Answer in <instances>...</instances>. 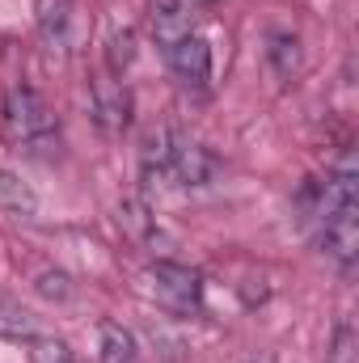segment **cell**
<instances>
[{
    "instance_id": "4fadbf2b",
    "label": "cell",
    "mask_w": 359,
    "mask_h": 363,
    "mask_svg": "<svg viewBox=\"0 0 359 363\" xmlns=\"http://www.w3.org/2000/svg\"><path fill=\"white\" fill-rule=\"evenodd\" d=\"M106 60H110V72H114V77H123V72L131 68V60H136V34H131L127 26H123V30H114Z\"/></svg>"
},
{
    "instance_id": "7a4b0ae2",
    "label": "cell",
    "mask_w": 359,
    "mask_h": 363,
    "mask_svg": "<svg viewBox=\"0 0 359 363\" xmlns=\"http://www.w3.org/2000/svg\"><path fill=\"white\" fill-rule=\"evenodd\" d=\"M140 161H144V174L170 178V182H178V186H203L216 174V161L207 157V148H199L194 140H186L174 127L148 131Z\"/></svg>"
},
{
    "instance_id": "6da1fadb",
    "label": "cell",
    "mask_w": 359,
    "mask_h": 363,
    "mask_svg": "<svg viewBox=\"0 0 359 363\" xmlns=\"http://www.w3.org/2000/svg\"><path fill=\"white\" fill-rule=\"evenodd\" d=\"M317 220H321V245L326 254L351 271L359 254V174L355 161L343 157L326 182H321V194H317Z\"/></svg>"
},
{
    "instance_id": "ba28073f",
    "label": "cell",
    "mask_w": 359,
    "mask_h": 363,
    "mask_svg": "<svg viewBox=\"0 0 359 363\" xmlns=\"http://www.w3.org/2000/svg\"><path fill=\"white\" fill-rule=\"evenodd\" d=\"M72 0H38V30H43V43L51 51H68L72 47Z\"/></svg>"
},
{
    "instance_id": "5b68a950",
    "label": "cell",
    "mask_w": 359,
    "mask_h": 363,
    "mask_svg": "<svg viewBox=\"0 0 359 363\" xmlns=\"http://www.w3.org/2000/svg\"><path fill=\"white\" fill-rule=\"evenodd\" d=\"M93 118L106 135H123L127 123H131V89L123 85V77L114 72H101L93 81Z\"/></svg>"
},
{
    "instance_id": "52a82bcc",
    "label": "cell",
    "mask_w": 359,
    "mask_h": 363,
    "mask_svg": "<svg viewBox=\"0 0 359 363\" xmlns=\"http://www.w3.org/2000/svg\"><path fill=\"white\" fill-rule=\"evenodd\" d=\"M148 30L157 47H174L178 38L194 34V4L190 0H148Z\"/></svg>"
},
{
    "instance_id": "3957f363",
    "label": "cell",
    "mask_w": 359,
    "mask_h": 363,
    "mask_svg": "<svg viewBox=\"0 0 359 363\" xmlns=\"http://www.w3.org/2000/svg\"><path fill=\"white\" fill-rule=\"evenodd\" d=\"M0 123H4V135L13 144H21L26 152H51V148H60L55 110L43 101V93H34L30 85H13V89L4 93Z\"/></svg>"
},
{
    "instance_id": "8fae6325",
    "label": "cell",
    "mask_w": 359,
    "mask_h": 363,
    "mask_svg": "<svg viewBox=\"0 0 359 363\" xmlns=\"http://www.w3.org/2000/svg\"><path fill=\"white\" fill-rule=\"evenodd\" d=\"M270 60H275V72L287 81L300 68V43L292 34H270Z\"/></svg>"
},
{
    "instance_id": "8992f818",
    "label": "cell",
    "mask_w": 359,
    "mask_h": 363,
    "mask_svg": "<svg viewBox=\"0 0 359 363\" xmlns=\"http://www.w3.org/2000/svg\"><path fill=\"white\" fill-rule=\"evenodd\" d=\"M165 64L186 89H207V81H211V47L199 30L178 38L174 47H165Z\"/></svg>"
},
{
    "instance_id": "5bb4252c",
    "label": "cell",
    "mask_w": 359,
    "mask_h": 363,
    "mask_svg": "<svg viewBox=\"0 0 359 363\" xmlns=\"http://www.w3.org/2000/svg\"><path fill=\"white\" fill-rule=\"evenodd\" d=\"M0 334H9V338H26V334H34V330H30V317H26L13 300H4V296H0Z\"/></svg>"
},
{
    "instance_id": "9a60e30c",
    "label": "cell",
    "mask_w": 359,
    "mask_h": 363,
    "mask_svg": "<svg viewBox=\"0 0 359 363\" xmlns=\"http://www.w3.org/2000/svg\"><path fill=\"white\" fill-rule=\"evenodd\" d=\"M64 283H68V274H43V279H38V287H43L47 296H64V291H68Z\"/></svg>"
},
{
    "instance_id": "9c48e42d",
    "label": "cell",
    "mask_w": 359,
    "mask_h": 363,
    "mask_svg": "<svg viewBox=\"0 0 359 363\" xmlns=\"http://www.w3.org/2000/svg\"><path fill=\"white\" fill-rule=\"evenodd\" d=\"M101 351H97V363H136L140 347L131 338V330H123L118 321H101Z\"/></svg>"
},
{
    "instance_id": "2e32d148",
    "label": "cell",
    "mask_w": 359,
    "mask_h": 363,
    "mask_svg": "<svg viewBox=\"0 0 359 363\" xmlns=\"http://www.w3.org/2000/svg\"><path fill=\"white\" fill-rule=\"evenodd\" d=\"M190 4H194V0H190ZM203 4H211V0H203Z\"/></svg>"
},
{
    "instance_id": "30bf717a",
    "label": "cell",
    "mask_w": 359,
    "mask_h": 363,
    "mask_svg": "<svg viewBox=\"0 0 359 363\" xmlns=\"http://www.w3.org/2000/svg\"><path fill=\"white\" fill-rule=\"evenodd\" d=\"M26 359L30 363H77L64 338L51 334H26Z\"/></svg>"
},
{
    "instance_id": "277c9868",
    "label": "cell",
    "mask_w": 359,
    "mask_h": 363,
    "mask_svg": "<svg viewBox=\"0 0 359 363\" xmlns=\"http://www.w3.org/2000/svg\"><path fill=\"white\" fill-rule=\"evenodd\" d=\"M148 291L161 308L182 313V317L203 308V274L182 267V262H170V258L148 267Z\"/></svg>"
},
{
    "instance_id": "7c38bea8",
    "label": "cell",
    "mask_w": 359,
    "mask_h": 363,
    "mask_svg": "<svg viewBox=\"0 0 359 363\" xmlns=\"http://www.w3.org/2000/svg\"><path fill=\"white\" fill-rule=\"evenodd\" d=\"M0 207L9 211H21V216H34V194L13 178L9 169H0Z\"/></svg>"
}]
</instances>
